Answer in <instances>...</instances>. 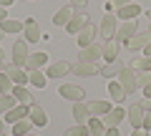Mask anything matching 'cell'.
<instances>
[{"instance_id": "1", "label": "cell", "mask_w": 151, "mask_h": 136, "mask_svg": "<svg viewBox=\"0 0 151 136\" xmlns=\"http://www.w3.org/2000/svg\"><path fill=\"white\" fill-rule=\"evenodd\" d=\"M116 28H119L116 15H113V13H106L103 20H101V28H98V35H101L103 40H111V38H116Z\"/></svg>"}, {"instance_id": "2", "label": "cell", "mask_w": 151, "mask_h": 136, "mask_svg": "<svg viewBox=\"0 0 151 136\" xmlns=\"http://www.w3.org/2000/svg\"><path fill=\"white\" fill-rule=\"evenodd\" d=\"M136 33H139V23H136V20H124L119 28H116V38H113V40H119V43H129Z\"/></svg>"}, {"instance_id": "3", "label": "cell", "mask_w": 151, "mask_h": 136, "mask_svg": "<svg viewBox=\"0 0 151 136\" xmlns=\"http://www.w3.org/2000/svg\"><path fill=\"white\" fill-rule=\"evenodd\" d=\"M119 83L124 86L126 96H129V93H134L136 88H139V83H136V73H134V68H131V65H124V68H121V73H119Z\"/></svg>"}, {"instance_id": "4", "label": "cell", "mask_w": 151, "mask_h": 136, "mask_svg": "<svg viewBox=\"0 0 151 136\" xmlns=\"http://www.w3.org/2000/svg\"><path fill=\"white\" fill-rule=\"evenodd\" d=\"M88 20H91V18H88L83 10H76V13H73V18L68 20V25H65V33H68V35H78Z\"/></svg>"}, {"instance_id": "5", "label": "cell", "mask_w": 151, "mask_h": 136, "mask_svg": "<svg viewBox=\"0 0 151 136\" xmlns=\"http://www.w3.org/2000/svg\"><path fill=\"white\" fill-rule=\"evenodd\" d=\"M28 40H15L13 43V65H25L28 63Z\"/></svg>"}, {"instance_id": "6", "label": "cell", "mask_w": 151, "mask_h": 136, "mask_svg": "<svg viewBox=\"0 0 151 136\" xmlns=\"http://www.w3.org/2000/svg\"><path fill=\"white\" fill-rule=\"evenodd\" d=\"M96 35H98V28L93 25V20H88L86 25H83V30L78 33V45H81V48H86V45L96 43Z\"/></svg>"}, {"instance_id": "7", "label": "cell", "mask_w": 151, "mask_h": 136, "mask_svg": "<svg viewBox=\"0 0 151 136\" xmlns=\"http://www.w3.org/2000/svg\"><path fill=\"white\" fill-rule=\"evenodd\" d=\"M58 93L63 98H68V101H83V96H86V91H83L81 86H76V83H63V86L58 88Z\"/></svg>"}, {"instance_id": "8", "label": "cell", "mask_w": 151, "mask_h": 136, "mask_svg": "<svg viewBox=\"0 0 151 136\" xmlns=\"http://www.w3.org/2000/svg\"><path fill=\"white\" fill-rule=\"evenodd\" d=\"M23 119H30V106L28 104H18L15 109H10L5 114V124H15V121H23Z\"/></svg>"}, {"instance_id": "9", "label": "cell", "mask_w": 151, "mask_h": 136, "mask_svg": "<svg viewBox=\"0 0 151 136\" xmlns=\"http://www.w3.org/2000/svg\"><path fill=\"white\" fill-rule=\"evenodd\" d=\"M5 73L13 78V83H15V86H28V83H30V78H28V71L23 68V65H8Z\"/></svg>"}, {"instance_id": "10", "label": "cell", "mask_w": 151, "mask_h": 136, "mask_svg": "<svg viewBox=\"0 0 151 136\" xmlns=\"http://www.w3.org/2000/svg\"><path fill=\"white\" fill-rule=\"evenodd\" d=\"M101 55L103 53H101V45L98 43H91V45H86V48L78 50V60H86V63H96Z\"/></svg>"}, {"instance_id": "11", "label": "cell", "mask_w": 151, "mask_h": 136, "mask_svg": "<svg viewBox=\"0 0 151 136\" xmlns=\"http://www.w3.org/2000/svg\"><path fill=\"white\" fill-rule=\"evenodd\" d=\"M144 106L141 104H131V109L126 111V119L131 121V129H141V124H144Z\"/></svg>"}, {"instance_id": "12", "label": "cell", "mask_w": 151, "mask_h": 136, "mask_svg": "<svg viewBox=\"0 0 151 136\" xmlns=\"http://www.w3.org/2000/svg\"><path fill=\"white\" fill-rule=\"evenodd\" d=\"M124 119H126V109H111L106 116H101V121H103V126H106V129H113V126H119Z\"/></svg>"}, {"instance_id": "13", "label": "cell", "mask_w": 151, "mask_h": 136, "mask_svg": "<svg viewBox=\"0 0 151 136\" xmlns=\"http://www.w3.org/2000/svg\"><path fill=\"white\" fill-rule=\"evenodd\" d=\"M23 33H25L28 43H38V40H40V28H38V23L33 20V18H28V20L23 23Z\"/></svg>"}, {"instance_id": "14", "label": "cell", "mask_w": 151, "mask_h": 136, "mask_svg": "<svg viewBox=\"0 0 151 136\" xmlns=\"http://www.w3.org/2000/svg\"><path fill=\"white\" fill-rule=\"evenodd\" d=\"M70 71H73L76 76H96L101 68H98L96 63H86V60H78V63L70 65Z\"/></svg>"}, {"instance_id": "15", "label": "cell", "mask_w": 151, "mask_h": 136, "mask_svg": "<svg viewBox=\"0 0 151 136\" xmlns=\"http://www.w3.org/2000/svg\"><path fill=\"white\" fill-rule=\"evenodd\" d=\"M149 40H151V35H149V33H146V30H139V33L134 35V38H131L129 43H126V48H129V50H144L146 45H149Z\"/></svg>"}, {"instance_id": "16", "label": "cell", "mask_w": 151, "mask_h": 136, "mask_svg": "<svg viewBox=\"0 0 151 136\" xmlns=\"http://www.w3.org/2000/svg\"><path fill=\"white\" fill-rule=\"evenodd\" d=\"M65 73H70V63L68 60H58V63H50V68L45 71L48 78H63Z\"/></svg>"}, {"instance_id": "17", "label": "cell", "mask_w": 151, "mask_h": 136, "mask_svg": "<svg viewBox=\"0 0 151 136\" xmlns=\"http://www.w3.org/2000/svg\"><path fill=\"white\" fill-rule=\"evenodd\" d=\"M141 10H144V8H141L139 3H129V5L119 8V18H124V20H136V18L141 15Z\"/></svg>"}, {"instance_id": "18", "label": "cell", "mask_w": 151, "mask_h": 136, "mask_svg": "<svg viewBox=\"0 0 151 136\" xmlns=\"http://www.w3.org/2000/svg\"><path fill=\"white\" fill-rule=\"evenodd\" d=\"M73 13H76V8L68 3L65 8H60V10L53 15V23H55V25H60V28H65V25H68V20L73 18Z\"/></svg>"}, {"instance_id": "19", "label": "cell", "mask_w": 151, "mask_h": 136, "mask_svg": "<svg viewBox=\"0 0 151 136\" xmlns=\"http://www.w3.org/2000/svg\"><path fill=\"white\" fill-rule=\"evenodd\" d=\"M45 63H48V55H45V53H30V55H28L25 68H28V71H40Z\"/></svg>"}, {"instance_id": "20", "label": "cell", "mask_w": 151, "mask_h": 136, "mask_svg": "<svg viewBox=\"0 0 151 136\" xmlns=\"http://www.w3.org/2000/svg\"><path fill=\"white\" fill-rule=\"evenodd\" d=\"M101 53H103V58L108 60V63H113L116 60V55H119V40H106V43L101 45Z\"/></svg>"}, {"instance_id": "21", "label": "cell", "mask_w": 151, "mask_h": 136, "mask_svg": "<svg viewBox=\"0 0 151 136\" xmlns=\"http://www.w3.org/2000/svg\"><path fill=\"white\" fill-rule=\"evenodd\" d=\"M73 119H76V124H86V121L91 119V114H88V104L76 101V104H73Z\"/></svg>"}, {"instance_id": "22", "label": "cell", "mask_w": 151, "mask_h": 136, "mask_svg": "<svg viewBox=\"0 0 151 136\" xmlns=\"http://www.w3.org/2000/svg\"><path fill=\"white\" fill-rule=\"evenodd\" d=\"M30 124L33 126H45V124H48V116H45V111L40 109L38 104L30 106Z\"/></svg>"}, {"instance_id": "23", "label": "cell", "mask_w": 151, "mask_h": 136, "mask_svg": "<svg viewBox=\"0 0 151 136\" xmlns=\"http://www.w3.org/2000/svg\"><path fill=\"white\" fill-rule=\"evenodd\" d=\"M111 111V104L108 101H91L88 104V114L91 116H106Z\"/></svg>"}, {"instance_id": "24", "label": "cell", "mask_w": 151, "mask_h": 136, "mask_svg": "<svg viewBox=\"0 0 151 136\" xmlns=\"http://www.w3.org/2000/svg\"><path fill=\"white\" fill-rule=\"evenodd\" d=\"M121 68H124V63H121V60H113V63H106L98 73H101L103 78H108V81H111L113 76H119V73H121Z\"/></svg>"}, {"instance_id": "25", "label": "cell", "mask_w": 151, "mask_h": 136, "mask_svg": "<svg viewBox=\"0 0 151 136\" xmlns=\"http://www.w3.org/2000/svg\"><path fill=\"white\" fill-rule=\"evenodd\" d=\"M13 96L18 98V104H28V106L35 104L33 96H30V88H25V86H15V88H13Z\"/></svg>"}, {"instance_id": "26", "label": "cell", "mask_w": 151, "mask_h": 136, "mask_svg": "<svg viewBox=\"0 0 151 136\" xmlns=\"http://www.w3.org/2000/svg\"><path fill=\"white\" fill-rule=\"evenodd\" d=\"M108 93H111V98L116 101V104H121V101L126 98V91H124V86H121L119 81H113V78L108 81Z\"/></svg>"}, {"instance_id": "27", "label": "cell", "mask_w": 151, "mask_h": 136, "mask_svg": "<svg viewBox=\"0 0 151 136\" xmlns=\"http://www.w3.org/2000/svg\"><path fill=\"white\" fill-rule=\"evenodd\" d=\"M28 78H30L33 88H45V83H48V76L43 71H28Z\"/></svg>"}, {"instance_id": "28", "label": "cell", "mask_w": 151, "mask_h": 136, "mask_svg": "<svg viewBox=\"0 0 151 136\" xmlns=\"http://www.w3.org/2000/svg\"><path fill=\"white\" fill-rule=\"evenodd\" d=\"M15 106H18V98L13 96V93H5V96H0V114H3V116H5L10 109H15Z\"/></svg>"}, {"instance_id": "29", "label": "cell", "mask_w": 151, "mask_h": 136, "mask_svg": "<svg viewBox=\"0 0 151 136\" xmlns=\"http://www.w3.org/2000/svg\"><path fill=\"white\" fill-rule=\"evenodd\" d=\"M88 131H91V136H103L106 134V126H103V121L98 116H91L88 119Z\"/></svg>"}, {"instance_id": "30", "label": "cell", "mask_w": 151, "mask_h": 136, "mask_svg": "<svg viewBox=\"0 0 151 136\" xmlns=\"http://www.w3.org/2000/svg\"><path fill=\"white\" fill-rule=\"evenodd\" d=\"M0 28H3V33H5V35H10V33H20V30H23V23H20V20H13V18H8V20L0 23Z\"/></svg>"}, {"instance_id": "31", "label": "cell", "mask_w": 151, "mask_h": 136, "mask_svg": "<svg viewBox=\"0 0 151 136\" xmlns=\"http://www.w3.org/2000/svg\"><path fill=\"white\" fill-rule=\"evenodd\" d=\"M10 131H13V136H25L28 131H30V121H28V119H23V121H15Z\"/></svg>"}, {"instance_id": "32", "label": "cell", "mask_w": 151, "mask_h": 136, "mask_svg": "<svg viewBox=\"0 0 151 136\" xmlns=\"http://www.w3.org/2000/svg\"><path fill=\"white\" fill-rule=\"evenodd\" d=\"M0 93L5 96V93H13V78L8 76L5 71H0Z\"/></svg>"}, {"instance_id": "33", "label": "cell", "mask_w": 151, "mask_h": 136, "mask_svg": "<svg viewBox=\"0 0 151 136\" xmlns=\"http://www.w3.org/2000/svg\"><path fill=\"white\" fill-rule=\"evenodd\" d=\"M131 68H134V71H151V58H134L131 60Z\"/></svg>"}, {"instance_id": "34", "label": "cell", "mask_w": 151, "mask_h": 136, "mask_svg": "<svg viewBox=\"0 0 151 136\" xmlns=\"http://www.w3.org/2000/svg\"><path fill=\"white\" fill-rule=\"evenodd\" d=\"M65 136H91V131H88L86 124H76V126H70L65 131Z\"/></svg>"}, {"instance_id": "35", "label": "cell", "mask_w": 151, "mask_h": 136, "mask_svg": "<svg viewBox=\"0 0 151 136\" xmlns=\"http://www.w3.org/2000/svg\"><path fill=\"white\" fill-rule=\"evenodd\" d=\"M136 83H139L141 88H146L151 83V71H139L136 73Z\"/></svg>"}, {"instance_id": "36", "label": "cell", "mask_w": 151, "mask_h": 136, "mask_svg": "<svg viewBox=\"0 0 151 136\" xmlns=\"http://www.w3.org/2000/svg\"><path fill=\"white\" fill-rule=\"evenodd\" d=\"M68 3H70V5L76 8V10H83V8L88 5V0H68Z\"/></svg>"}, {"instance_id": "37", "label": "cell", "mask_w": 151, "mask_h": 136, "mask_svg": "<svg viewBox=\"0 0 151 136\" xmlns=\"http://www.w3.org/2000/svg\"><path fill=\"white\" fill-rule=\"evenodd\" d=\"M141 129L151 131V111H146V114H144V124H141Z\"/></svg>"}, {"instance_id": "38", "label": "cell", "mask_w": 151, "mask_h": 136, "mask_svg": "<svg viewBox=\"0 0 151 136\" xmlns=\"http://www.w3.org/2000/svg\"><path fill=\"white\" fill-rule=\"evenodd\" d=\"M113 3V8L119 10V8H124V5H129V3H134V0H111Z\"/></svg>"}, {"instance_id": "39", "label": "cell", "mask_w": 151, "mask_h": 136, "mask_svg": "<svg viewBox=\"0 0 151 136\" xmlns=\"http://www.w3.org/2000/svg\"><path fill=\"white\" fill-rule=\"evenodd\" d=\"M103 136H119V126H113V129H106Z\"/></svg>"}, {"instance_id": "40", "label": "cell", "mask_w": 151, "mask_h": 136, "mask_svg": "<svg viewBox=\"0 0 151 136\" xmlns=\"http://www.w3.org/2000/svg\"><path fill=\"white\" fill-rule=\"evenodd\" d=\"M141 106H144V111H151V98H144V101H141Z\"/></svg>"}, {"instance_id": "41", "label": "cell", "mask_w": 151, "mask_h": 136, "mask_svg": "<svg viewBox=\"0 0 151 136\" xmlns=\"http://www.w3.org/2000/svg\"><path fill=\"white\" fill-rule=\"evenodd\" d=\"M131 136H149V134H146V129H136Z\"/></svg>"}, {"instance_id": "42", "label": "cell", "mask_w": 151, "mask_h": 136, "mask_svg": "<svg viewBox=\"0 0 151 136\" xmlns=\"http://www.w3.org/2000/svg\"><path fill=\"white\" fill-rule=\"evenodd\" d=\"M3 20H8V10H5V8H0V23H3Z\"/></svg>"}, {"instance_id": "43", "label": "cell", "mask_w": 151, "mask_h": 136, "mask_svg": "<svg viewBox=\"0 0 151 136\" xmlns=\"http://www.w3.org/2000/svg\"><path fill=\"white\" fill-rule=\"evenodd\" d=\"M13 5V0H0V8H10Z\"/></svg>"}, {"instance_id": "44", "label": "cell", "mask_w": 151, "mask_h": 136, "mask_svg": "<svg viewBox=\"0 0 151 136\" xmlns=\"http://www.w3.org/2000/svg\"><path fill=\"white\" fill-rule=\"evenodd\" d=\"M144 53H146V58H151V40H149V45L144 48Z\"/></svg>"}, {"instance_id": "45", "label": "cell", "mask_w": 151, "mask_h": 136, "mask_svg": "<svg viewBox=\"0 0 151 136\" xmlns=\"http://www.w3.org/2000/svg\"><path fill=\"white\" fill-rule=\"evenodd\" d=\"M0 134H5V119L0 116Z\"/></svg>"}, {"instance_id": "46", "label": "cell", "mask_w": 151, "mask_h": 136, "mask_svg": "<svg viewBox=\"0 0 151 136\" xmlns=\"http://www.w3.org/2000/svg\"><path fill=\"white\" fill-rule=\"evenodd\" d=\"M144 96H146V98H151V83H149V86L144 88Z\"/></svg>"}, {"instance_id": "47", "label": "cell", "mask_w": 151, "mask_h": 136, "mask_svg": "<svg viewBox=\"0 0 151 136\" xmlns=\"http://www.w3.org/2000/svg\"><path fill=\"white\" fill-rule=\"evenodd\" d=\"M146 18H149V23H151V8H149V10H146Z\"/></svg>"}, {"instance_id": "48", "label": "cell", "mask_w": 151, "mask_h": 136, "mask_svg": "<svg viewBox=\"0 0 151 136\" xmlns=\"http://www.w3.org/2000/svg\"><path fill=\"white\" fill-rule=\"evenodd\" d=\"M5 68H8V65H5V63H3V60H0V71H5Z\"/></svg>"}, {"instance_id": "49", "label": "cell", "mask_w": 151, "mask_h": 136, "mask_svg": "<svg viewBox=\"0 0 151 136\" xmlns=\"http://www.w3.org/2000/svg\"><path fill=\"white\" fill-rule=\"evenodd\" d=\"M0 60H5V53H3V48H0Z\"/></svg>"}, {"instance_id": "50", "label": "cell", "mask_w": 151, "mask_h": 136, "mask_svg": "<svg viewBox=\"0 0 151 136\" xmlns=\"http://www.w3.org/2000/svg\"><path fill=\"white\" fill-rule=\"evenodd\" d=\"M25 136H38V134H30V131H28V134H25Z\"/></svg>"}, {"instance_id": "51", "label": "cell", "mask_w": 151, "mask_h": 136, "mask_svg": "<svg viewBox=\"0 0 151 136\" xmlns=\"http://www.w3.org/2000/svg\"><path fill=\"white\" fill-rule=\"evenodd\" d=\"M146 33H149V35H151V23H149V30H146Z\"/></svg>"}, {"instance_id": "52", "label": "cell", "mask_w": 151, "mask_h": 136, "mask_svg": "<svg viewBox=\"0 0 151 136\" xmlns=\"http://www.w3.org/2000/svg\"><path fill=\"white\" fill-rule=\"evenodd\" d=\"M3 35H5V33H3V28H0V38H3Z\"/></svg>"}, {"instance_id": "53", "label": "cell", "mask_w": 151, "mask_h": 136, "mask_svg": "<svg viewBox=\"0 0 151 136\" xmlns=\"http://www.w3.org/2000/svg\"><path fill=\"white\" fill-rule=\"evenodd\" d=\"M0 136H8V134H0Z\"/></svg>"}]
</instances>
